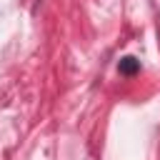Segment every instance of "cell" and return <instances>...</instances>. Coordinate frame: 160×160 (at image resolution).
<instances>
[{
    "instance_id": "6da1fadb",
    "label": "cell",
    "mask_w": 160,
    "mask_h": 160,
    "mask_svg": "<svg viewBox=\"0 0 160 160\" xmlns=\"http://www.w3.org/2000/svg\"><path fill=\"white\" fill-rule=\"evenodd\" d=\"M118 70H120L122 75H135V72L140 70V62H138L135 58H122L120 65H118Z\"/></svg>"
}]
</instances>
